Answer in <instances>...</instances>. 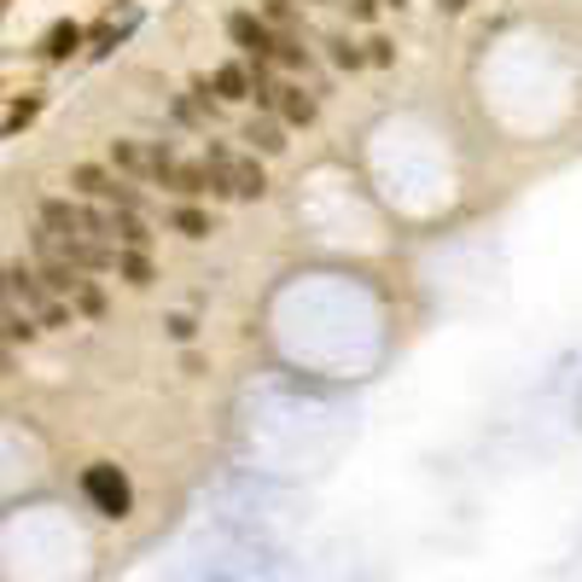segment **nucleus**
I'll return each instance as SVG.
<instances>
[{
  "label": "nucleus",
  "mask_w": 582,
  "mask_h": 582,
  "mask_svg": "<svg viewBox=\"0 0 582 582\" xmlns=\"http://www.w3.org/2000/svg\"><path fill=\"white\" fill-rule=\"evenodd\" d=\"M263 24L274 36H298V7L291 0H263Z\"/></svg>",
  "instance_id": "obj_13"
},
{
  "label": "nucleus",
  "mask_w": 582,
  "mask_h": 582,
  "mask_svg": "<svg viewBox=\"0 0 582 582\" xmlns=\"http://www.w3.org/2000/svg\"><path fill=\"white\" fill-rule=\"evenodd\" d=\"M367 59H373V64H390V59H397V47H390L385 36H373V41H367Z\"/></svg>",
  "instance_id": "obj_21"
},
{
  "label": "nucleus",
  "mask_w": 582,
  "mask_h": 582,
  "mask_svg": "<svg viewBox=\"0 0 582 582\" xmlns=\"http://www.w3.org/2000/svg\"><path fill=\"white\" fill-rule=\"evenodd\" d=\"M117 274H123L129 286H151V263H146L141 251H123V256H117Z\"/></svg>",
  "instance_id": "obj_17"
},
{
  "label": "nucleus",
  "mask_w": 582,
  "mask_h": 582,
  "mask_svg": "<svg viewBox=\"0 0 582 582\" xmlns=\"http://www.w3.org/2000/svg\"><path fill=\"white\" fill-rule=\"evenodd\" d=\"M82 489H88V501L99 507V519H123V512L134 507V489H129V477L117 466H88L82 472Z\"/></svg>",
  "instance_id": "obj_1"
},
{
  "label": "nucleus",
  "mask_w": 582,
  "mask_h": 582,
  "mask_svg": "<svg viewBox=\"0 0 582 582\" xmlns=\"http://www.w3.org/2000/svg\"><path fill=\"white\" fill-rule=\"evenodd\" d=\"M76 41H82V29H76V24H53V29H47V41H41V53H47V59H64Z\"/></svg>",
  "instance_id": "obj_15"
},
{
  "label": "nucleus",
  "mask_w": 582,
  "mask_h": 582,
  "mask_svg": "<svg viewBox=\"0 0 582 582\" xmlns=\"http://www.w3.org/2000/svg\"><path fill=\"white\" fill-rule=\"evenodd\" d=\"M111 163H117V169H129V175H146V181H151L146 146H134V141H111Z\"/></svg>",
  "instance_id": "obj_14"
},
{
  "label": "nucleus",
  "mask_w": 582,
  "mask_h": 582,
  "mask_svg": "<svg viewBox=\"0 0 582 582\" xmlns=\"http://www.w3.org/2000/svg\"><path fill=\"white\" fill-rule=\"evenodd\" d=\"M274 111H280V117H286V123L310 129L320 106H315V94H303V88H298V82H280V99H274Z\"/></svg>",
  "instance_id": "obj_5"
},
{
  "label": "nucleus",
  "mask_w": 582,
  "mask_h": 582,
  "mask_svg": "<svg viewBox=\"0 0 582 582\" xmlns=\"http://www.w3.org/2000/svg\"><path fill=\"white\" fill-rule=\"evenodd\" d=\"M245 141L263 151V158H274V151H286V129L274 123V117H251V123H245Z\"/></svg>",
  "instance_id": "obj_8"
},
{
  "label": "nucleus",
  "mask_w": 582,
  "mask_h": 582,
  "mask_svg": "<svg viewBox=\"0 0 582 582\" xmlns=\"http://www.w3.org/2000/svg\"><path fill=\"white\" fill-rule=\"evenodd\" d=\"M228 36H233V47H239L251 64H274V29L256 19V12H233V19H228Z\"/></svg>",
  "instance_id": "obj_3"
},
{
  "label": "nucleus",
  "mask_w": 582,
  "mask_h": 582,
  "mask_svg": "<svg viewBox=\"0 0 582 582\" xmlns=\"http://www.w3.org/2000/svg\"><path fill=\"white\" fill-rule=\"evenodd\" d=\"M228 186H233L239 198H263L268 193V175H263V163H256V158H233L228 163Z\"/></svg>",
  "instance_id": "obj_6"
},
{
  "label": "nucleus",
  "mask_w": 582,
  "mask_h": 582,
  "mask_svg": "<svg viewBox=\"0 0 582 582\" xmlns=\"http://www.w3.org/2000/svg\"><path fill=\"white\" fill-rule=\"evenodd\" d=\"M0 373H12V350L7 344H0Z\"/></svg>",
  "instance_id": "obj_26"
},
{
  "label": "nucleus",
  "mask_w": 582,
  "mask_h": 582,
  "mask_svg": "<svg viewBox=\"0 0 582 582\" xmlns=\"http://www.w3.org/2000/svg\"><path fill=\"white\" fill-rule=\"evenodd\" d=\"M76 303H82V310H88V315H99V310H106V291L82 280V286H76Z\"/></svg>",
  "instance_id": "obj_19"
},
{
  "label": "nucleus",
  "mask_w": 582,
  "mask_h": 582,
  "mask_svg": "<svg viewBox=\"0 0 582 582\" xmlns=\"http://www.w3.org/2000/svg\"><path fill=\"white\" fill-rule=\"evenodd\" d=\"M344 7H350L355 24H373V19H379V0H344Z\"/></svg>",
  "instance_id": "obj_20"
},
{
  "label": "nucleus",
  "mask_w": 582,
  "mask_h": 582,
  "mask_svg": "<svg viewBox=\"0 0 582 582\" xmlns=\"http://www.w3.org/2000/svg\"><path fill=\"white\" fill-rule=\"evenodd\" d=\"M327 53H332L338 71H362V64H367V53H362V47H355L350 36H332V41H327Z\"/></svg>",
  "instance_id": "obj_16"
},
{
  "label": "nucleus",
  "mask_w": 582,
  "mask_h": 582,
  "mask_svg": "<svg viewBox=\"0 0 582 582\" xmlns=\"http://www.w3.org/2000/svg\"><path fill=\"white\" fill-rule=\"evenodd\" d=\"M41 233L59 239V251L71 245V239H82V216L71 198H41Z\"/></svg>",
  "instance_id": "obj_4"
},
{
  "label": "nucleus",
  "mask_w": 582,
  "mask_h": 582,
  "mask_svg": "<svg viewBox=\"0 0 582 582\" xmlns=\"http://www.w3.org/2000/svg\"><path fill=\"white\" fill-rule=\"evenodd\" d=\"M169 221H175V233H186V239H204V233H210V216H204V210H175Z\"/></svg>",
  "instance_id": "obj_18"
},
{
  "label": "nucleus",
  "mask_w": 582,
  "mask_h": 582,
  "mask_svg": "<svg viewBox=\"0 0 582 582\" xmlns=\"http://www.w3.org/2000/svg\"><path fill=\"white\" fill-rule=\"evenodd\" d=\"M169 332H175V338H181V344H186V338H193V332H198V320H193V315H175V320H169Z\"/></svg>",
  "instance_id": "obj_22"
},
{
  "label": "nucleus",
  "mask_w": 582,
  "mask_h": 582,
  "mask_svg": "<svg viewBox=\"0 0 582 582\" xmlns=\"http://www.w3.org/2000/svg\"><path fill=\"white\" fill-rule=\"evenodd\" d=\"M210 88H216V106H221V99H228V106H233V99H251V76H245V64H221Z\"/></svg>",
  "instance_id": "obj_9"
},
{
  "label": "nucleus",
  "mask_w": 582,
  "mask_h": 582,
  "mask_svg": "<svg viewBox=\"0 0 582 582\" xmlns=\"http://www.w3.org/2000/svg\"><path fill=\"white\" fill-rule=\"evenodd\" d=\"M0 310H19V303H12V291H7V280H0Z\"/></svg>",
  "instance_id": "obj_25"
},
{
  "label": "nucleus",
  "mask_w": 582,
  "mask_h": 582,
  "mask_svg": "<svg viewBox=\"0 0 582 582\" xmlns=\"http://www.w3.org/2000/svg\"><path fill=\"white\" fill-rule=\"evenodd\" d=\"M437 7H442V12H466L472 0H437Z\"/></svg>",
  "instance_id": "obj_24"
},
{
  "label": "nucleus",
  "mask_w": 582,
  "mask_h": 582,
  "mask_svg": "<svg viewBox=\"0 0 582 582\" xmlns=\"http://www.w3.org/2000/svg\"><path fill=\"white\" fill-rule=\"evenodd\" d=\"M111 245H123V251H141L151 245V233H146V216H129V210H111Z\"/></svg>",
  "instance_id": "obj_7"
},
{
  "label": "nucleus",
  "mask_w": 582,
  "mask_h": 582,
  "mask_svg": "<svg viewBox=\"0 0 582 582\" xmlns=\"http://www.w3.org/2000/svg\"><path fill=\"white\" fill-rule=\"evenodd\" d=\"M274 64H280V71H310V47H303V36H274Z\"/></svg>",
  "instance_id": "obj_12"
},
{
  "label": "nucleus",
  "mask_w": 582,
  "mask_h": 582,
  "mask_svg": "<svg viewBox=\"0 0 582 582\" xmlns=\"http://www.w3.org/2000/svg\"><path fill=\"white\" fill-rule=\"evenodd\" d=\"M175 117H181V123H204V117H198V106H193V99H175Z\"/></svg>",
  "instance_id": "obj_23"
},
{
  "label": "nucleus",
  "mask_w": 582,
  "mask_h": 582,
  "mask_svg": "<svg viewBox=\"0 0 582 582\" xmlns=\"http://www.w3.org/2000/svg\"><path fill=\"white\" fill-rule=\"evenodd\" d=\"M0 280H7V291H12V303H19V310L29 315V320H36V327H41V315L47 310H53V291H47L41 286V274L36 268H24V263H12V268H0Z\"/></svg>",
  "instance_id": "obj_2"
},
{
  "label": "nucleus",
  "mask_w": 582,
  "mask_h": 582,
  "mask_svg": "<svg viewBox=\"0 0 582 582\" xmlns=\"http://www.w3.org/2000/svg\"><path fill=\"white\" fill-rule=\"evenodd\" d=\"M385 7H408V0H385Z\"/></svg>",
  "instance_id": "obj_27"
},
{
  "label": "nucleus",
  "mask_w": 582,
  "mask_h": 582,
  "mask_svg": "<svg viewBox=\"0 0 582 582\" xmlns=\"http://www.w3.org/2000/svg\"><path fill=\"white\" fill-rule=\"evenodd\" d=\"M71 181H76L88 198H106V204H111V186H117L111 169H99V163H76V169H71Z\"/></svg>",
  "instance_id": "obj_10"
},
{
  "label": "nucleus",
  "mask_w": 582,
  "mask_h": 582,
  "mask_svg": "<svg viewBox=\"0 0 582 582\" xmlns=\"http://www.w3.org/2000/svg\"><path fill=\"white\" fill-rule=\"evenodd\" d=\"M36 274H41V286L53 291V298H64V291H71V298H76V286H82V274H76L71 263H59V256H53V263H41Z\"/></svg>",
  "instance_id": "obj_11"
}]
</instances>
